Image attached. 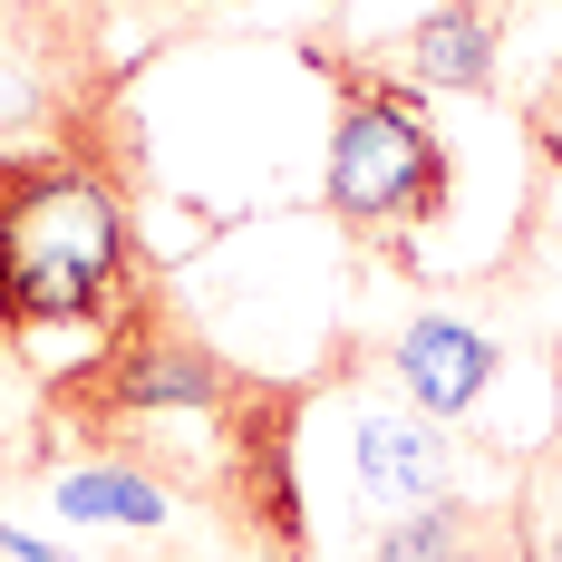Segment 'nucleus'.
I'll use <instances>...</instances> for the list:
<instances>
[{
    "label": "nucleus",
    "instance_id": "9",
    "mask_svg": "<svg viewBox=\"0 0 562 562\" xmlns=\"http://www.w3.org/2000/svg\"><path fill=\"white\" fill-rule=\"evenodd\" d=\"M49 505L68 524H166V495L146 465H68L49 485Z\"/></svg>",
    "mask_w": 562,
    "mask_h": 562
},
{
    "label": "nucleus",
    "instance_id": "3",
    "mask_svg": "<svg viewBox=\"0 0 562 562\" xmlns=\"http://www.w3.org/2000/svg\"><path fill=\"white\" fill-rule=\"evenodd\" d=\"M233 389H243V379H233L224 359L184 330L175 311H156V301L136 291L108 321L98 359L68 369L49 389V407L78 417V427H116V417H214V407H233Z\"/></svg>",
    "mask_w": 562,
    "mask_h": 562
},
{
    "label": "nucleus",
    "instance_id": "1",
    "mask_svg": "<svg viewBox=\"0 0 562 562\" xmlns=\"http://www.w3.org/2000/svg\"><path fill=\"white\" fill-rule=\"evenodd\" d=\"M136 301V243L88 156H0V339L98 330Z\"/></svg>",
    "mask_w": 562,
    "mask_h": 562
},
{
    "label": "nucleus",
    "instance_id": "8",
    "mask_svg": "<svg viewBox=\"0 0 562 562\" xmlns=\"http://www.w3.org/2000/svg\"><path fill=\"white\" fill-rule=\"evenodd\" d=\"M369 562H514V514L447 495V505H417L397 524H379Z\"/></svg>",
    "mask_w": 562,
    "mask_h": 562
},
{
    "label": "nucleus",
    "instance_id": "10",
    "mask_svg": "<svg viewBox=\"0 0 562 562\" xmlns=\"http://www.w3.org/2000/svg\"><path fill=\"white\" fill-rule=\"evenodd\" d=\"M514 533H533V543H543V562H562V475L543 485V505L524 495V514H514Z\"/></svg>",
    "mask_w": 562,
    "mask_h": 562
},
{
    "label": "nucleus",
    "instance_id": "6",
    "mask_svg": "<svg viewBox=\"0 0 562 562\" xmlns=\"http://www.w3.org/2000/svg\"><path fill=\"white\" fill-rule=\"evenodd\" d=\"M349 456H359V485H369V505L389 495V505H447L456 495V456L447 437H437V417H397V407H369L359 417V437H349Z\"/></svg>",
    "mask_w": 562,
    "mask_h": 562
},
{
    "label": "nucleus",
    "instance_id": "11",
    "mask_svg": "<svg viewBox=\"0 0 562 562\" xmlns=\"http://www.w3.org/2000/svg\"><path fill=\"white\" fill-rule=\"evenodd\" d=\"M533 146H543V156L562 166V68L543 78V98H533Z\"/></svg>",
    "mask_w": 562,
    "mask_h": 562
},
{
    "label": "nucleus",
    "instance_id": "13",
    "mask_svg": "<svg viewBox=\"0 0 562 562\" xmlns=\"http://www.w3.org/2000/svg\"><path fill=\"white\" fill-rule=\"evenodd\" d=\"M553 379H562V339H553Z\"/></svg>",
    "mask_w": 562,
    "mask_h": 562
},
{
    "label": "nucleus",
    "instance_id": "2",
    "mask_svg": "<svg viewBox=\"0 0 562 562\" xmlns=\"http://www.w3.org/2000/svg\"><path fill=\"white\" fill-rule=\"evenodd\" d=\"M339 108H330V175H321V204H330L349 233L369 243H407L417 224H437L456 194V166L437 146V126L417 108L407 78H379V68H339Z\"/></svg>",
    "mask_w": 562,
    "mask_h": 562
},
{
    "label": "nucleus",
    "instance_id": "7",
    "mask_svg": "<svg viewBox=\"0 0 562 562\" xmlns=\"http://www.w3.org/2000/svg\"><path fill=\"white\" fill-rule=\"evenodd\" d=\"M495 0H437L427 20H407V40H397V58H407V78L417 88H456V98H475L485 78H495Z\"/></svg>",
    "mask_w": 562,
    "mask_h": 562
},
{
    "label": "nucleus",
    "instance_id": "5",
    "mask_svg": "<svg viewBox=\"0 0 562 562\" xmlns=\"http://www.w3.org/2000/svg\"><path fill=\"white\" fill-rule=\"evenodd\" d=\"M389 369H397V389L417 397V417H465V407H485L505 349H495V330H475L456 311H417L389 339Z\"/></svg>",
    "mask_w": 562,
    "mask_h": 562
},
{
    "label": "nucleus",
    "instance_id": "4",
    "mask_svg": "<svg viewBox=\"0 0 562 562\" xmlns=\"http://www.w3.org/2000/svg\"><path fill=\"white\" fill-rule=\"evenodd\" d=\"M224 417V465H214V505L243 533L252 562H311V514H301V465H291V417L301 389H233Z\"/></svg>",
    "mask_w": 562,
    "mask_h": 562
},
{
    "label": "nucleus",
    "instance_id": "12",
    "mask_svg": "<svg viewBox=\"0 0 562 562\" xmlns=\"http://www.w3.org/2000/svg\"><path fill=\"white\" fill-rule=\"evenodd\" d=\"M0 553L10 562H68V553H49V543H30V533H10V524H0Z\"/></svg>",
    "mask_w": 562,
    "mask_h": 562
}]
</instances>
